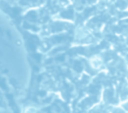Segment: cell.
Here are the masks:
<instances>
[{
  "mask_svg": "<svg viewBox=\"0 0 128 113\" xmlns=\"http://www.w3.org/2000/svg\"><path fill=\"white\" fill-rule=\"evenodd\" d=\"M16 43H17L18 45H21V41H20V40H17V41H16Z\"/></svg>",
  "mask_w": 128,
  "mask_h": 113,
  "instance_id": "1",
  "label": "cell"
}]
</instances>
